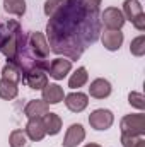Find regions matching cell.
I'll use <instances>...</instances> for the list:
<instances>
[{"instance_id": "1", "label": "cell", "mask_w": 145, "mask_h": 147, "mask_svg": "<svg viewBox=\"0 0 145 147\" xmlns=\"http://www.w3.org/2000/svg\"><path fill=\"white\" fill-rule=\"evenodd\" d=\"M121 130L128 135H142L145 130L144 115H130L121 120Z\"/></svg>"}, {"instance_id": "2", "label": "cell", "mask_w": 145, "mask_h": 147, "mask_svg": "<svg viewBox=\"0 0 145 147\" xmlns=\"http://www.w3.org/2000/svg\"><path fill=\"white\" fill-rule=\"evenodd\" d=\"M89 123L96 130H106L113 125V113L109 110H96L89 116Z\"/></svg>"}, {"instance_id": "3", "label": "cell", "mask_w": 145, "mask_h": 147, "mask_svg": "<svg viewBox=\"0 0 145 147\" xmlns=\"http://www.w3.org/2000/svg\"><path fill=\"white\" fill-rule=\"evenodd\" d=\"M103 22L108 29H119L125 24V17L116 7H109L103 14Z\"/></svg>"}, {"instance_id": "4", "label": "cell", "mask_w": 145, "mask_h": 147, "mask_svg": "<svg viewBox=\"0 0 145 147\" xmlns=\"http://www.w3.org/2000/svg\"><path fill=\"white\" fill-rule=\"evenodd\" d=\"M72 69V62L65 60V58H55L50 65H48V72L53 79H63Z\"/></svg>"}, {"instance_id": "5", "label": "cell", "mask_w": 145, "mask_h": 147, "mask_svg": "<svg viewBox=\"0 0 145 147\" xmlns=\"http://www.w3.org/2000/svg\"><path fill=\"white\" fill-rule=\"evenodd\" d=\"M87 103H89V98L84 94V92H72L65 98V105L67 108L73 113H80L82 110L87 108Z\"/></svg>"}, {"instance_id": "6", "label": "cell", "mask_w": 145, "mask_h": 147, "mask_svg": "<svg viewBox=\"0 0 145 147\" xmlns=\"http://www.w3.org/2000/svg\"><path fill=\"white\" fill-rule=\"evenodd\" d=\"M43 101L48 105H56L63 101V89L58 84H46L43 87Z\"/></svg>"}, {"instance_id": "7", "label": "cell", "mask_w": 145, "mask_h": 147, "mask_svg": "<svg viewBox=\"0 0 145 147\" xmlns=\"http://www.w3.org/2000/svg\"><path fill=\"white\" fill-rule=\"evenodd\" d=\"M84 137H85V132H84L82 125L75 123V125H72V127L67 130L65 139H63V146L65 147H75L77 144H80V142L84 140Z\"/></svg>"}, {"instance_id": "8", "label": "cell", "mask_w": 145, "mask_h": 147, "mask_svg": "<svg viewBox=\"0 0 145 147\" xmlns=\"http://www.w3.org/2000/svg\"><path fill=\"white\" fill-rule=\"evenodd\" d=\"M22 80L31 87V89H43L48 82H46V74L41 69H33L31 72L26 74V77H22Z\"/></svg>"}, {"instance_id": "9", "label": "cell", "mask_w": 145, "mask_h": 147, "mask_svg": "<svg viewBox=\"0 0 145 147\" xmlns=\"http://www.w3.org/2000/svg\"><path fill=\"white\" fill-rule=\"evenodd\" d=\"M89 92L92 98H97V99H104L111 94V84L104 79H96L91 87H89Z\"/></svg>"}, {"instance_id": "10", "label": "cell", "mask_w": 145, "mask_h": 147, "mask_svg": "<svg viewBox=\"0 0 145 147\" xmlns=\"http://www.w3.org/2000/svg\"><path fill=\"white\" fill-rule=\"evenodd\" d=\"M43 127H44V132L50 134V135H56L62 128V118L55 113H46L43 116Z\"/></svg>"}, {"instance_id": "11", "label": "cell", "mask_w": 145, "mask_h": 147, "mask_svg": "<svg viewBox=\"0 0 145 147\" xmlns=\"http://www.w3.org/2000/svg\"><path fill=\"white\" fill-rule=\"evenodd\" d=\"M26 135H29L31 140H43V137L46 135V132H44L41 118H31L29 120V123L26 127Z\"/></svg>"}, {"instance_id": "12", "label": "cell", "mask_w": 145, "mask_h": 147, "mask_svg": "<svg viewBox=\"0 0 145 147\" xmlns=\"http://www.w3.org/2000/svg\"><path fill=\"white\" fill-rule=\"evenodd\" d=\"M26 116L31 120V118H41V116H44L46 113H48V103H44V101H29V105L26 106Z\"/></svg>"}, {"instance_id": "13", "label": "cell", "mask_w": 145, "mask_h": 147, "mask_svg": "<svg viewBox=\"0 0 145 147\" xmlns=\"http://www.w3.org/2000/svg\"><path fill=\"white\" fill-rule=\"evenodd\" d=\"M103 43H104V46L111 50V51H114V50H118L119 46H121V43H123V34L118 31V29H109L106 31L104 34H103Z\"/></svg>"}, {"instance_id": "14", "label": "cell", "mask_w": 145, "mask_h": 147, "mask_svg": "<svg viewBox=\"0 0 145 147\" xmlns=\"http://www.w3.org/2000/svg\"><path fill=\"white\" fill-rule=\"evenodd\" d=\"M17 96V82H12L9 79L0 80V98L2 99H14Z\"/></svg>"}, {"instance_id": "15", "label": "cell", "mask_w": 145, "mask_h": 147, "mask_svg": "<svg viewBox=\"0 0 145 147\" xmlns=\"http://www.w3.org/2000/svg\"><path fill=\"white\" fill-rule=\"evenodd\" d=\"M125 14L130 21H135L137 17H140L144 14V9L137 0H126L125 2Z\"/></svg>"}, {"instance_id": "16", "label": "cell", "mask_w": 145, "mask_h": 147, "mask_svg": "<svg viewBox=\"0 0 145 147\" xmlns=\"http://www.w3.org/2000/svg\"><path fill=\"white\" fill-rule=\"evenodd\" d=\"M31 39H33V48H34L36 55L46 57V55H48V51H50V46H48V43L44 41L43 34H41V33H34Z\"/></svg>"}, {"instance_id": "17", "label": "cell", "mask_w": 145, "mask_h": 147, "mask_svg": "<svg viewBox=\"0 0 145 147\" xmlns=\"http://www.w3.org/2000/svg\"><path fill=\"white\" fill-rule=\"evenodd\" d=\"M85 82H87V70H85L84 67H80V69H77V70L72 74V77H70V80H68V86H70L72 89H77V87H82Z\"/></svg>"}, {"instance_id": "18", "label": "cell", "mask_w": 145, "mask_h": 147, "mask_svg": "<svg viewBox=\"0 0 145 147\" xmlns=\"http://www.w3.org/2000/svg\"><path fill=\"white\" fill-rule=\"evenodd\" d=\"M10 147H29V139L26 135V132L22 130H14L10 134Z\"/></svg>"}, {"instance_id": "19", "label": "cell", "mask_w": 145, "mask_h": 147, "mask_svg": "<svg viewBox=\"0 0 145 147\" xmlns=\"http://www.w3.org/2000/svg\"><path fill=\"white\" fill-rule=\"evenodd\" d=\"M5 10L15 16H22L26 12V2L24 0H5Z\"/></svg>"}, {"instance_id": "20", "label": "cell", "mask_w": 145, "mask_h": 147, "mask_svg": "<svg viewBox=\"0 0 145 147\" xmlns=\"http://www.w3.org/2000/svg\"><path fill=\"white\" fill-rule=\"evenodd\" d=\"M65 2L67 0H46V3H44V14L46 16H55L63 5H65Z\"/></svg>"}, {"instance_id": "21", "label": "cell", "mask_w": 145, "mask_h": 147, "mask_svg": "<svg viewBox=\"0 0 145 147\" xmlns=\"http://www.w3.org/2000/svg\"><path fill=\"white\" fill-rule=\"evenodd\" d=\"M3 79H9L12 82H19V80H22V75H21V70H17L14 65H7L3 69Z\"/></svg>"}, {"instance_id": "22", "label": "cell", "mask_w": 145, "mask_h": 147, "mask_svg": "<svg viewBox=\"0 0 145 147\" xmlns=\"http://www.w3.org/2000/svg\"><path fill=\"white\" fill-rule=\"evenodd\" d=\"M144 43H145V38L144 36H138L133 43H132V51H133L137 57H140V55H144V53H145V48L142 46Z\"/></svg>"}, {"instance_id": "23", "label": "cell", "mask_w": 145, "mask_h": 147, "mask_svg": "<svg viewBox=\"0 0 145 147\" xmlns=\"http://www.w3.org/2000/svg\"><path fill=\"white\" fill-rule=\"evenodd\" d=\"M130 103L142 110V108H144V98H142V94H138V92H132V94H130Z\"/></svg>"}, {"instance_id": "24", "label": "cell", "mask_w": 145, "mask_h": 147, "mask_svg": "<svg viewBox=\"0 0 145 147\" xmlns=\"http://www.w3.org/2000/svg\"><path fill=\"white\" fill-rule=\"evenodd\" d=\"M17 33H19V31H17ZM12 34H15V33H12ZM12 34H7V36H3V33H2V31H0V50H2V46H3V45H5V41H7V39H9V38L12 36Z\"/></svg>"}, {"instance_id": "25", "label": "cell", "mask_w": 145, "mask_h": 147, "mask_svg": "<svg viewBox=\"0 0 145 147\" xmlns=\"http://www.w3.org/2000/svg\"><path fill=\"white\" fill-rule=\"evenodd\" d=\"M135 147H145V142L142 140V139H140V140H138V144H137Z\"/></svg>"}, {"instance_id": "26", "label": "cell", "mask_w": 145, "mask_h": 147, "mask_svg": "<svg viewBox=\"0 0 145 147\" xmlns=\"http://www.w3.org/2000/svg\"><path fill=\"white\" fill-rule=\"evenodd\" d=\"M85 147H101V146H97V144H89V146H85Z\"/></svg>"}]
</instances>
